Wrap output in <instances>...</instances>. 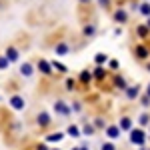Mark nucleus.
Segmentation results:
<instances>
[{
	"mask_svg": "<svg viewBox=\"0 0 150 150\" xmlns=\"http://www.w3.org/2000/svg\"><path fill=\"white\" fill-rule=\"evenodd\" d=\"M132 142H138V144H142V142H144V136H142V132H140V130L132 132Z\"/></svg>",
	"mask_w": 150,
	"mask_h": 150,
	"instance_id": "nucleus-1",
	"label": "nucleus"
},
{
	"mask_svg": "<svg viewBox=\"0 0 150 150\" xmlns=\"http://www.w3.org/2000/svg\"><path fill=\"white\" fill-rule=\"evenodd\" d=\"M12 106H14V108H22L24 102L20 100V98H18V96H14V98H12Z\"/></svg>",
	"mask_w": 150,
	"mask_h": 150,
	"instance_id": "nucleus-2",
	"label": "nucleus"
},
{
	"mask_svg": "<svg viewBox=\"0 0 150 150\" xmlns=\"http://www.w3.org/2000/svg\"><path fill=\"white\" fill-rule=\"evenodd\" d=\"M6 58H10V60H16V58H18V52H16L14 48H10V50L6 52Z\"/></svg>",
	"mask_w": 150,
	"mask_h": 150,
	"instance_id": "nucleus-3",
	"label": "nucleus"
},
{
	"mask_svg": "<svg viewBox=\"0 0 150 150\" xmlns=\"http://www.w3.org/2000/svg\"><path fill=\"white\" fill-rule=\"evenodd\" d=\"M54 108H56L58 112H62V114H68V108H66V106H64V104H62V102H58L56 106H54Z\"/></svg>",
	"mask_w": 150,
	"mask_h": 150,
	"instance_id": "nucleus-4",
	"label": "nucleus"
},
{
	"mask_svg": "<svg viewBox=\"0 0 150 150\" xmlns=\"http://www.w3.org/2000/svg\"><path fill=\"white\" fill-rule=\"evenodd\" d=\"M118 134H120V132H118V128H108V136H110V138H116V136H118Z\"/></svg>",
	"mask_w": 150,
	"mask_h": 150,
	"instance_id": "nucleus-5",
	"label": "nucleus"
},
{
	"mask_svg": "<svg viewBox=\"0 0 150 150\" xmlns=\"http://www.w3.org/2000/svg\"><path fill=\"white\" fill-rule=\"evenodd\" d=\"M22 74H26V76H30V74H32V68H30V64H24V66H22Z\"/></svg>",
	"mask_w": 150,
	"mask_h": 150,
	"instance_id": "nucleus-6",
	"label": "nucleus"
},
{
	"mask_svg": "<svg viewBox=\"0 0 150 150\" xmlns=\"http://www.w3.org/2000/svg\"><path fill=\"white\" fill-rule=\"evenodd\" d=\"M38 122H40V124H48V122H50V118H48V114H42L40 118H38Z\"/></svg>",
	"mask_w": 150,
	"mask_h": 150,
	"instance_id": "nucleus-7",
	"label": "nucleus"
},
{
	"mask_svg": "<svg viewBox=\"0 0 150 150\" xmlns=\"http://www.w3.org/2000/svg\"><path fill=\"white\" fill-rule=\"evenodd\" d=\"M66 50H68V48H66V44H60V46L56 48V52H58V54H66Z\"/></svg>",
	"mask_w": 150,
	"mask_h": 150,
	"instance_id": "nucleus-8",
	"label": "nucleus"
},
{
	"mask_svg": "<svg viewBox=\"0 0 150 150\" xmlns=\"http://www.w3.org/2000/svg\"><path fill=\"white\" fill-rule=\"evenodd\" d=\"M116 20H126V14L124 12H116Z\"/></svg>",
	"mask_w": 150,
	"mask_h": 150,
	"instance_id": "nucleus-9",
	"label": "nucleus"
},
{
	"mask_svg": "<svg viewBox=\"0 0 150 150\" xmlns=\"http://www.w3.org/2000/svg\"><path fill=\"white\" fill-rule=\"evenodd\" d=\"M40 68L44 70V72H46V74H48V72H50V68H48V64H46V62H40Z\"/></svg>",
	"mask_w": 150,
	"mask_h": 150,
	"instance_id": "nucleus-10",
	"label": "nucleus"
},
{
	"mask_svg": "<svg viewBox=\"0 0 150 150\" xmlns=\"http://www.w3.org/2000/svg\"><path fill=\"white\" fill-rule=\"evenodd\" d=\"M68 132H70V134H72V136H76V134H78V128L70 126V128H68Z\"/></svg>",
	"mask_w": 150,
	"mask_h": 150,
	"instance_id": "nucleus-11",
	"label": "nucleus"
},
{
	"mask_svg": "<svg viewBox=\"0 0 150 150\" xmlns=\"http://www.w3.org/2000/svg\"><path fill=\"white\" fill-rule=\"evenodd\" d=\"M136 94H138V88H130L128 90V96H136Z\"/></svg>",
	"mask_w": 150,
	"mask_h": 150,
	"instance_id": "nucleus-12",
	"label": "nucleus"
},
{
	"mask_svg": "<svg viewBox=\"0 0 150 150\" xmlns=\"http://www.w3.org/2000/svg\"><path fill=\"white\" fill-rule=\"evenodd\" d=\"M6 64H8V60L6 58H0V68H6Z\"/></svg>",
	"mask_w": 150,
	"mask_h": 150,
	"instance_id": "nucleus-13",
	"label": "nucleus"
},
{
	"mask_svg": "<svg viewBox=\"0 0 150 150\" xmlns=\"http://www.w3.org/2000/svg\"><path fill=\"white\" fill-rule=\"evenodd\" d=\"M122 128H130V120H128V118L122 120Z\"/></svg>",
	"mask_w": 150,
	"mask_h": 150,
	"instance_id": "nucleus-14",
	"label": "nucleus"
},
{
	"mask_svg": "<svg viewBox=\"0 0 150 150\" xmlns=\"http://www.w3.org/2000/svg\"><path fill=\"white\" fill-rule=\"evenodd\" d=\"M142 12H144V14H150V6H148V4L142 6Z\"/></svg>",
	"mask_w": 150,
	"mask_h": 150,
	"instance_id": "nucleus-15",
	"label": "nucleus"
},
{
	"mask_svg": "<svg viewBox=\"0 0 150 150\" xmlns=\"http://www.w3.org/2000/svg\"><path fill=\"white\" fill-rule=\"evenodd\" d=\"M104 60H106L104 54H98V56H96V62H104Z\"/></svg>",
	"mask_w": 150,
	"mask_h": 150,
	"instance_id": "nucleus-16",
	"label": "nucleus"
},
{
	"mask_svg": "<svg viewBox=\"0 0 150 150\" xmlns=\"http://www.w3.org/2000/svg\"><path fill=\"white\" fill-rule=\"evenodd\" d=\"M138 54H140V58H144L146 56V50H144V48H138Z\"/></svg>",
	"mask_w": 150,
	"mask_h": 150,
	"instance_id": "nucleus-17",
	"label": "nucleus"
},
{
	"mask_svg": "<svg viewBox=\"0 0 150 150\" xmlns=\"http://www.w3.org/2000/svg\"><path fill=\"white\" fill-rule=\"evenodd\" d=\"M62 138V134H52V136H50V140H60Z\"/></svg>",
	"mask_w": 150,
	"mask_h": 150,
	"instance_id": "nucleus-18",
	"label": "nucleus"
},
{
	"mask_svg": "<svg viewBox=\"0 0 150 150\" xmlns=\"http://www.w3.org/2000/svg\"><path fill=\"white\" fill-rule=\"evenodd\" d=\"M102 150H114V146H112V144H104Z\"/></svg>",
	"mask_w": 150,
	"mask_h": 150,
	"instance_id": "nucleus-19",
	"label": "nucleus"
},
{
	"mask_svg": "<svg viewBox=\"0 0 150 150\" xmlns=\"http://www.w3.org/2000/svg\"><path fill=\"white\" fill-rule=\"evenodd\" d=\"M148 94H150V88H148Z\"/></svg>",
	"mask_w": 150,
	"mask_h": 150,
	"instance_id": "nucleus-20",
	"label": "nucleus"
}]
</instances>
